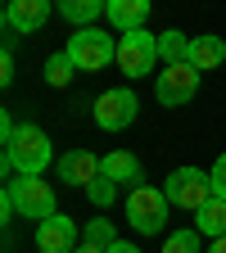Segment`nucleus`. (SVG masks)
<instances>
[{
    "label": "nucleus",
    "mask_w": 226,
    "mask_h": 253,
    "mask_svg": "<svg viewBox=\"0 0 226 253\" xmlns=\"http://www.w3.org/2000/svg\"><path fill=\"white\" fill-rule=\"evenodd\" d=\"M86 199H90L95 208H100V212H104V208H109V204L118 199V181H109V176L100 172V176H95V181L86 185Z\"/></svg>",
    "instance_id": "6ab92c4d"
},
{
    "label": "nucleus",
    "mask_w": 226,
    "mask_h": 253,
    "mask_svg": "<svg viewBox=\"0 0 226 253\" xmlns=\"http://www.w3.org/2000/svg\"><path fill=\"white\" fill-rule=\"evenodd\" d=\"M82 240L100 244V249L118 244V235H113V221H109V217H90V221H86V231H82Z\"/></svg>",
    "instance_id": "aec40b11"
},
{
    "label": "nucleus",
    "mask_w": 226,
    "mask_h": 253,
    "mask_svg": "<svg viewBox=\"0 0 226 253\" xmlns=\"http://www.w3.org/2000/svg\"><path fill=\"white\" fill-rule=\"evenodd\" d=\"M168 195L154 185H132V195H127V221H132L136 235H158L168 226Z\"/></svg>",
    "instance_id": "20e7f679"
},
{
    "label": "nucleus",
    "mask_w": 226,
    "mask_h": 253,
    "mask_svg": "<svg viewBox=\"0 0 226 253\" xmlns=\"http://www.w3.org/2000/svg\"><path fill=\"white\" fill-rule=\"evenodd\" d=\"M195 231H199V235H208V240H222V235H226V199H217V195H213V199L195 212Z\"/></svg>",
    "instance_id": "2eb2a0df"
},
{
    "label": "nucleus",
    "mask_w": 226,
    "mask_h": 253,
    "mask_svg": "<svg viewBox=\"0 0 226 253\" xmlns=\"http://www.w3.org/2000/svg\"><path fill=\"white\" fill-rule=\"evenodd\" d=\"M109 253H140L136 244H127V240H118V244H109Z\"/></svg>",
    "instance_id": "b1692460"
},
{
    "label": "nucleus",
    "mask_w": 226,
    "mask_h": 253,
    "mask_svg": "<svg viewBox=\"0 0 226 253\" xmlns=\"http://www.w3.org/2000/svg\"><path fill=\"white\" fill-rule=\"evenodd\" d=\"M5 195L14 199L18 217H32V221H45L59 212V199H54V185L41 181V176H9L5 181Z\"/></svg>",
    "instance_id": "7ed1b4c3"
},
{
    "label": "nucleus",
    "mask_w": 226,
    "mask_h": 253,
    "mask_svg": "<svg viewBox=\"0 0 226 253\" xmlns=\"http://www.w3.org/2000/svg\"><path fill=\"white\" fill-rule=\"evenodd\" d=\"M208 253H226V235L222 240H208Z\"/></svg>",
    "instance_id": "a878e982"
},
{
    "label": "nucleus",
    "mask_w": 226,
    "mask_h": 253,
    "mask_svg": "<svg viewBox=\"0 0 226 253\" xmlns=\"http://www.w3.org/2000/svg\"><path fill=\"white\" fill-rule=\"evenodd\" d=\"M73 73H77V63L68 59V50H59V54H50V59H45V82H50L54 90H59V86H68V82H73Z\"/></svg>",
    "instance_id": "a211bd4d"
},
{
    "label": "nucleus",
    "mask_w": 226,
    "mask_h": 253,
    "mask_svg": "<svg viewBox=\"0 0 226 253\" xmlns=\"http://www.w3.org/2000/svg\"><path fill=\"white\" fill-rule=\"evenodd\" d=\"M104 18L118 32H140L145 18H149V0H109V5H104Z\"/></svg>",
    "instance_id": "f8f14e48"
},
{
    "label": "nucleus",
    "mask_w": 226,
    "mask_h": 253,
    "mask_svg": "<svg viewBox=\"0 0 226 253\" xmlns=\"http://www.w3.org/2000/svg\"><path fill=\"white\" fill-rule=\"evenodd\" d=\"M59 5V14L68 18V23H77V27H90L95 18H100V9L109 5V0H54Z\"/></svg>",
    "instance_id": "dca6fc26"
},
{
    "label": "nucleus",
    "mask_w": 226,
    "mask_h": 253,
    "mask_svg": "<svg viewBox=\"0 0 226 253\" xmlns=\"http://www.w3.org/2000/svg\"><path fill=\"white\" fill-rule=\"evenodd\" d=\"M73 253H109V249H100V244H90V240H82V244H77Z\"/></svg>",
    "instance_id": "393cba45"
},
{
    "label": "nucleus",
    "mask_w": 226,
    "mask_h": 253,
    "mask_svg": "<svg viewBox=\"0 0 226 253\" xmlns=\"http://www.w3.org/2000/svg\"><path fill=\"white\" fill-rule=\"evenodd\" d=\"M63 50H68V59L82 73H100V68H109V63H118V37H109V32H100V27H77Z\"/></svg>",
    "instance_id": "f03ea898"
},
{
    "label": "nucleus",
    "mask_w": 226,
    "mask_h": 253,
    "mask_svg": "<svg viewBox=\"0 0 226 253\" xmlns=\"http://www.w3.org/2000/svg\"><path fill=\"white\" fill-rule=\"evenodd\" d=\"M0 82H5V86L14 82V50L9 45H5V54H0Z\"/></svg>",
    "instance_id": "5701e85b"
},
{
    "label": "nucleus",
    "mask_w": 226,
    "mask_h": 253,
    "mask_svg": "<svg viewBox=\"0 0 226 253\" xmlns=\"http://www.w3.org/2000/svg\"><path fill=\"white\" fill-rule=\"evenodd\" d=\"M50 163H54L50 136L41 131V126L23 122L18 131H14V140L5 145V163H0V172H5V181H9V176H41Z\"/></svg>",
    "instance_id": "f257e3e1"
},
{
    "label": "nucleus",
    "mask_w": 226,
    "mask_h": 253,
    "mask_svg": "<svg viewBox=\"0 0 226 253\" xmlns=\"http://www.w3.org/2000/svg\"><path fill=\"white\" fill-rule=\"evenodd\" d=\"M77 240H82V231H77V221L68 212H54V217L37 221V249L41 253H73Z\"/></svg>",
    "instance_id": "9d476101"
},
{
    "label": "nucleus",
    "mask_w": 226,
    "mask_h": 253,
    "mask_svg": "<svg viewBox=\"0 0 226 253\" xmlns=\"http://www.w3.org/2000/svg\"><path fill=\"white\" fill-rule=\"evenodd\" d=\"M208 176H213V195H217V199H226V154H217V163H213V172H208Z\"/></svg>",
    "instance_id": "4be33fe9"
},
{
    "label": "nucleus",
    "mask_w": 226,
    "mask_h": 253,
    "mask_svg": "<svg viewBox=\"0 0 226 253\" xmlns=\"http://www.w3.org/2000/svg\"><path fill=\"white\" fill-rule=\"evenodd\" d=\"M195 90H199V68L195 63H163V73L154 82V100L163 109H181V104L195 100Z\"/></svg>",
    "instance_id": "6e6552de"
},
{
    "label": "nucleus",
    "mask_w": 226,
    "mask_h": 253,
    "mask_svg": "<svg viewBox=\"0 0 226 253\" xmlns=\"http://www.w3.org/2000/svg\"><path fill=\"white\" fill-rule=\"evenodd\" d=\"M199 240H204V235H199L195 226H190V231H172L168 244H163V253H199Z\"/></svg>",
    "instance_id": "412c9836"
},
{
    "label": "nucleus",
    "mask_w": 226,
    "mask_h": 253,
    "mask_svg": "<svg viewBox=\"0 0 226 253\" xmlns=\"http://www.w3.org/2000/svg\"><path fill=\"white\" fill-rule=\"evenodd\" d=\"M158 59H163V63H185L190 59V37L177 32V27L158 32Z\"/></svg>",
    "instance_id": "f3484780"
},
{
    "label": "nucleus",
    "mask_w": 226,
    "mask_h": 253,
    "mask_svg": "<svg viewBox=\"0 0 226 253\" xmlns=\"http://www.w3.org/2000/svg\"><path fill=\"white\" fill-rule=\"evenodd\" d=\"M154 63H158V37L154 32H122L118 37V73L122 77H132L140 82L145 73H154Z\"/></svg>",
    "instance_id": "39448f33"
},
{
    "label": "nucleus",
    "mask_w": 226,
    "mask_h": 253,
    "mask_svg": "<svg viewBox=\"0 0 226 253\" xmlns=\"http://www.w3.org/2000/svg\"><path fill=\"white\" fill-rule=\"evenodd\" d=\"M59 5L54 0H5V32L14 37H32V32H41L50 23Z\"/></svg>",
    "instance_id": "1a4fd4ad"
},
{
    "label": "nucleus",
    "mask_w": 226,
    "mask_h": 253,
    "mask_svg": "<svg viewBox=\"0 0 226 253\" xmlns=\"http://www.w3.org/2000/svg\"><path fill=\"white\" fill-rule=\"evenodd\" d=\"M163 195L172 208H185V212H199L208 199H213V176L199 172V168H177L168 181H163Z\"/></svg>",
    "instance_id": "423d86ee"
},
{
    "label": "nucleus",
    "mask_w": 226,
    "mask_h": 253,
    "mask_svg": "<svg viewBox=\"0 0 226 253\" xmlns=\"http://www.w3.org/2000/svg\"><path fill=\"white\" fill-rule=\"evenodd\" d=\"M136 113H140V100H136V90H127V86L100 90V100H95V109H90L100 131H127V126L136 122Z\"/></svg>",
    "instance_id": "0eeeda50"
},
{
    "label": "nucleus",
    "mask_w": 226,
    "mask_h": 253,
    "mask_svg": "<svg viewBox=\"0 0 226 253\" xmlns=\"http://www.w3.org/2000/svg\"><path fill=\"white\" fill-rule=\"evenodd\" d=\"M100 172H104V158H95L90 149H68V154L59 158V181L63 185H82L86 190Z\"/></svg>",
    "instance_id": "9b49d317"
},
{
    "label": "nucleus",
    "mask_w": 226,
    "mask_h": 253,
    "mask_svg": "<svg viewBox=\"0 0 226 253\" xmlns=\"http://www.w3.org/2000/svg\"><path fill=\"white\" fill-rule=\"evenodd\" d=\"M185 63H195L199 73H213L226 63V41L222 37H190V59Z\"/></svg>",
    "instance_id": "ddd939ff"
},
{
    "label": "nucleus",
    "mask_w": 226,
    "mask_h": 253,
    "mask_svg": "<svg viewBox=\"0 0 226 253\" xmlns=\"http://www.w3.org/2000/svg\"><path fill=\"white\" fill-rule=\"evenodd\" d=\"M104 176L118 181V185H136V181H140V158H136V154H127V149L104 154Z\"/></svg>",
    "instance_id": "4468645a"
}]
</instances>
